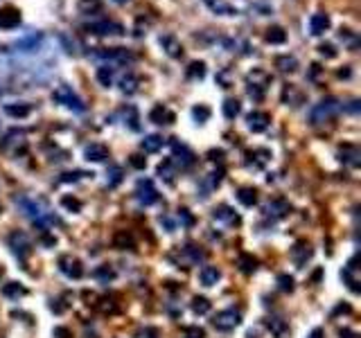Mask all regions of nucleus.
<instances>
[{
	"instance_id": "f257e3e1",
	"label": "nucleus",
	"mask_w": 361,
	"mask_h": 338,
	"mask_svg": "<svg viewBox=\"0 0 361 338\" xmlns=\"http://www.w3.org/2000/svg\"><path fill=\"white\" fill-rule=\"evenodd\" d=\"M336 111H339L336 100H323L321 104H316L312 108V113H309V122H312V124H323V122L332 120V117L336 115Z\"/></svg>"
},
{
	"instance_id": "f03ea898",
	"label": "nucleus",
	"mask_w": 361,
	"mask_h": 338,
	"mask_svg": "<svg viewBox=\"0 0 361 338\" xmlns=\"http://www.w3.org/2000/svg\"><path fill=\"white\" fill-rule=\"evenodd\" d=\"M239 322H242V313L237 309H223L213 318L215 329H219V332H230V329L237 327Z\"/></svg>"
},
{
	"instance_id": "7ed1b4c3",
	"label": "nucleus",
	"mask_w": 361,
	"mask_h": 338,
	"mask_svg": "<svg viewBox=\"0 0 361 338\" xmlns=\"http://www.w3.org/2000/svg\"><path fill=\"white\" fill-rule=\"evenodd\" d=\"M52 100L57 101V104H64V106H68V108H74V111H84V101L74 95L70 86H59V88L52 93Z\"/></svg>"
},
{
	"instance_id": "20e7f679",
	"label": "nucleus",
	"mask_w": 361,
	"mask_h": 338,
	"mask_svg": "<svg viewBox=\"0 0 361 338\" xmlns=\"http://www.w3.org/2000/svg\"><path fill=\"white\" fill-rule=\"evenodd\" d=\"M136 199H138L143 205H154L158 201V190L154 187V180H140L138 187H136Z\"/></svg>"
},
{
	"instance_id": "39448f33",
	"label": "nucleus",
	"mask_w": 361,
	"mask_h": 338,
	"mask_svg": "<svg viewBox=\"0 0 361 338\" xmlns=\"http://www.w3.org/2000/svg\"><path fill=\"white\" fill-rule=\"evenodd\" d=\"M59 269L64 270V275L72 277V280H79L84 277V266L77 257H70V255H64V257L59 259Z\"/></svg>"
},
{
	"instance_id": "423d86ee",
	"label": "nucleus",
	"mask_w": 361,
	"mask_h": 338,
	"mask_svg": "<svg viewBox=\"0 0 361 338\" xmlns=\"http://www.w3.org/2000/svg\"><path fill=\"white\" fill-rule=\"evenodd\" d=\"M343 282L348 286H350V291H355V293H359L361 291V277H359V266H357V257H352L350 262H348V266L343 269Z\"/></svg>"
},
{
	"instance_id": "0eeeda50",
	"label": "nucleus",
	"mask_w": 361,
	"mask_h": 338,
	"mask_svg": "<svg viewBox=\"0 0 361 338\" xmlns=\"http://www.w3.org/2000/svg\"><path fill=\"white\" fill-rule=\"evenodd\" d=\"M21 25V11L14 7H2L0 9V27L2 30H14Z\"/></svg>"
},
{
	"instance_id": "6e6552de",
	"label": "nucleus",
	"mask_w": 361,
	"mask_h": 338,
	"mask_svg": "<svg viewBox=\"0 0 361 338\" xmlns=\"http://www.w3.org/2000/svg\"><path fill=\"white\" fill-rule=\"evenodd\" d=\"M9 246L14 248V253L21 255V257H27L30 250H32V243H30V239H27L23 233H11L9 235Z\"/></svg>"
},
{
	"instance_id": "1a4fd4ad",
	"label": "nucleus",
	"mask_w": 361,
	"mask_h": 338,
	"mask_svg": "<svg viewBox=\"0 0 361 338\" xmlns=\"http://www.w3.org/2000/svg\"><path fill=\"white\" fill-rule=\"evenodd\" d=\"M246 122H249V129H251V131L260 133V131H264V129L269 127L271 117H269V113H264V111H253L249 117H246Z\"/></svg>"
},
{
	"instance_id": "9d476101",
	"label": "nucleus",
	"mask_w": 361,
	"mask_h": 338,
	"mask_svg": "<svg viewBox=\"0 0 361 338\" xmlns=\"http://www.w3.org/2000/svg\"><path fill=\"white\" fill-rule=\"evenodd\" d=\"M327 30H329V16L327 14L319 11V14H314V16L309 18V32H312L314 36H321V34L327 32Z\"/></svg>"
},
{
	"instance_id": "9b49d317",
	"label": "nucleus",
	"mask_w": 361,
	"mask_h": 338,
	"mask_svg": "<svg viewBox=\"0 0 361 338\" xmlns=\"http://www.w3.org/2000/svg\"><path fill=\"white\" fill-rule=\"evenodd\" d=\"M213 217L217 219V221H226L228 226H239V221H242L239 214H235V210L228 205H217L213 212Z\"/></svg>"
},
{
	"instance_id": "f8f14e48",
	"label": "nucleus",
	"mask_w": 361,
	"mask_h": 338,
	"mask_svg": "<svg viewBox=\"0 0 361 338\" xmlns=\"http://www.w3.org/2000/svg\"><path fill=\"white\" fill-rule=\"evenodd\" d=\"M108 158V149L107 144L102 142H93L86 147V160H93V163H104Z\"/></svg>"
},
{
	"instance_id": "ddd939ff",
	"label": "nucleus",
	"mask_w": 361,
	"mask_h": 338,
	"mask_svg": "<svg viewBox=\"0 0 361 338\" xmlns=\"http://www.w3.org/2000/svg\"><path fill=\"white\" fill-rule=\"evenodd\" d=\"M219 280H221V270H219L217 266H203V269L199 270V282H201L203 286H213V284H217Z\"/></svg>"
},
{
	"instance_id": "4468645a",
	"label": "nucleus",
	"mask_w": 361,
	"mask_h": 338,
	"mask_svg": "<svg viewBox=\"0 0 361 338\" xmlns=\"http://www.w3.org/2000/svg\"><path fill=\"white\" fill-rule=\"evenodd\" d=\"M149 120L156 122V124H172L174 122V113L170 111V108H165L163 104L154 106L151 108V113H149Z\"/></svg>"
},
{
	"instance_id": "2eb2a0df",
	"label": "nucleus",
	"mask_w": 361,
	"mask_h": 338,
	"mask_svg": "<svg viewBox=\"0 0 361 338\" xmlns=\"http://www.w3.org/2000/svg\"><path fill=\"white\" fill-rule=\"evenodd\" d=\"M309 257H312V246H309L307 241H298L296 246L291 248V259L296 262L298 266H303Z\"/></svg>"
},
{
	"instance_id": "dca6fc26",
	"label": "nucleus",
	"mask_w": 361,
	"mask_h": 338,
	"mask_svg": "<svg viewBox=\"0 0 361 338\" xmlns=\"http://www.w3.org/2000/svg\"><path fill=\"white\" fill-rule=\"evenodd\" d=\"M113 246L120 250H131V248H136V239H133V235L127 233V230H117V233L113 235Z\"/></svg>"
},
{
	"instance_id": "f3484780",
	"label": "nucleus",
	"mask_w": 361,
	"mask_h": 338,
	"mask_svg": "<svg viewBox=\"0 0 361 338\" xmlns=\"http://www.w3.org/2000/svg\"><path fill=\"white\" fill-rule=\"evenodd\" d=\"M88 30H93L95 34H122V25H120V23H113V21L93 23Z\"/></svg>"
},
{
	"instance_id": "a211bd4d",
	"label": "nucleus",
	"mask_w": 361,
	"mask_h": 338,
	"mask_svg": "<svg viewBox=\"0 0 361 338\" xmlns=\"http://www.w3.org/2000/svg\"><path fill=\"white\" fill-rule=\"evenodd\" d=\"M339 156L343 163L352 165V167H357L359 165V149L355 147V144H343V147L339 149Z\"/></svg>"
},
{
	"instance_id": "6ab92c4d",
	"label": "nucleus",
	"mask_w": 361,
	"mask_h": 338,
	"mask_svg": "<svg viewBox=\"0 0 361 338\" xmlns=\"http://www.w3.org/2000/svg\"><path fill=\"white\" fill-rule=\"evenodd\" d=\"M237 199L242 205L253 207L255 203H257V190H255V187H242V190L237 192Z\"/></svg>"
},
{
	"instance_id": "aec40b11",
	"label": "nucleus",
	"mask_w": 361,
	"mask_h": 338,
	"mask_svg": "<svg viewBox=\"0 0 361 338\" xmlns=\"http://www.w3.org/2000/svg\"><path fill=\"white\" fill-rule=\"evenodd\" d=\"M172 147H174V156H180L179 163L183 165V167H190V165L194 163V153H192L187 147H183V144H179V142H172Z\"/></svg>"
},
{
	"instance_id": "412c9836",
	"label": "nucleus",
	"mask_w": 361,
	"mask_h": 338,
	"mask_svg": "<svg viewBox=\"0 0 361 338\" xmlns=\"http://www.w3.org/2000/svg\"><path fill=\"white\" fill-rule=\"evenodd\" d=\"M266 327L276 334L278 338H285L287 336V332H289V325L282 320V318H269V320H266Z\"/></svg>"
},
{
	"instance_id": "4be33fe9",
	"label": "nucleus",
	"mask_w": 361,
	"mask_h": 338,
	"mask_svg": "<svg viewBox=\"0 0 361 338\" xmlns=\"http://www.w3.org/2000/svg\"><path fill=\"white\" fill-rule=\"evenodd\" d=\"M2 296L5 298H23L27 293V289L23 284H18V282H7V284H2Z\"/></svg>"
},
{
	"instance_id": "5701e85b",
	"label": "nucleus",
	"mask_w": 361,
	"mask_h": 338,
	"mask_svg": "<svg viewBox=\"0 0 361 338\" xmlns=\"http://www.w3.org/2000/svg\"><path fill=\"white\" fill-rule=\"evenodd\" d=\"M5 113L7 115H11V117H27L30 113H32V106L30 104H7L5 106Z\"/></svg>"
},
{
	"instance_id": "b1692460",
	"label": "nucleus",
	"mask_w": 361,
	"mask_h": 338,
	"mask_svg": "<svg viewBox=\"0 0 361 338\" xmlns=\"http://www.w3.org/2000/svg\"><path fill=\"white\" fill-rule=\"evenodd\" d=\"M18 205H21L23 210H25L27 217H32L34 221L41 223V210H38V205H36L34 201H30V199H21V201H18Z\"/></svg>"
},
{
	"instance_id": "393cba45",
	"label": "nucleus",
	"mask_w": 361,
	"mask_h": 338,
	"mask_svg": "<svg viewBox=\"0 0 361 338\" xmlns=\"http://www.w3.org/2000/svg\"><path fill=\"white\" fill-rule=\"evenodd\" d=\"M266 41H269L271 45H280V43L287 41V34H285L282 27H269V30H266Z\"/></svg>"
},
{
	"instance_id": "a878e982",
	"label": "nucleus",
	"mask_w": 361,
	"mask_h": 338,
	"mask_svg": "<svg viewBox=\"0 0 361 338\" xmlns=\"http://www.w3.org/2000/svg\"><path fill=\"white\" fill-rule=\"evenodd\" d=\"M239 269H242V273H253L257 269V259L249 253H242L239 255Z\"/></svg>"
},
{
	"instance_id": "bb28decb",
	"label": "nucleus",
	"mask_w": 361,
	"mask_h": 338,
	"mask_svg": "<svg viewBox=\"0 0 361 338\" xmlns=\"http://www.w3.org/2000/svg\"><path fill=\"white\" fill-rule=\"evenodd\" d=\"M239 111H242V106H239V100H226L223 101V115L228 117V120H235V117L239 115Z\"/></svg>"
},
{
	"instance_id": "cd10ccee",
	"label": "nucleus",
	"mask_w": 361,
	"mask_h": 338,
	"mask_svg": "<svg viewBox=\"0 0 361 338\" xmlns=\"http://www.w3.org/2000/svg\"><path fill=\"white\" fill-rule=\"evenodd\" d=\"M296 66H298V61L293 57H289V54L276 59V68H280L282 72H293V70H296Z\"/></svg>"
},
{
	"instance_id": "c85d7f7f",
	"label": "nucleus",
	"mask_w": 361,
	"mask_h": 338,
	"mask_svg": "<svg viewBox=\"0 0 361 338\" xmlns=\"http://www.w3.org/2000/svg\"><path fill=\"white\" fill-rule=\"evenodd\" d=\"M160 147H163V137H160V135H147L143 140V149L147 153H156Z\"/></svg>"
},
{
	"instance_id": "c756f323",
	"label": "nucleus",
	"mask_w": 361,
	"mask_h": 338,
	"mask_svg": "<svg viewBox=\"0 0 361 338\" xmlns=\"http://www.w3.org/2000/svg\"><path fill=\"white\" fill-rule=\"evenodd\" d=\"M264 212H266V214L273 212V217H285V214L289 212V205L285 201H273V203H269V205L264 207Z\"/></svg>"
},
{
	"instance_id": "7c9ffc66",
	"label": "nucleus",
	"mask_w": 361,
	"mask_h": 338,
	"mask_svg": "<svg viewBox=\"0 0 361 338\" xmlns=\"http://www.w3.org/2000/svg\"><path fill=\"white\" fill-rule=\"evenodd\" d=\"M183 250H185V255H190V262H194V264L201 262V259H206V253H203L199 246H194V243H187Z\"/></svg>"
},
{
	"instance_id": "2f4dec72",
	"label": "nucleus",
	"mask_w": 361,
	"mask_h": 338,
	"mask_svg": "<svg viewBox=\"0 0 361 338\" xmlns=\"http://www.w3.org/2000/svg\"><path fill=\"white\" fill-rule=\"evenodd\" d=\"M192 311L199 313V316H203V313L210 311V302H208V298H194V300H192Z\"/></svg>"
},
{
	"instance_id": "473e14b6",
	"label": "nucleus",
	"mask_w": 361,
	"mask_h": 338,
	"mask_svg": "<svg viewBox=\"0 0 361 338\" xmlns=\"http://www.w3.org/2000/svg\"><path fill=\"white\" fill-rule=\"evenodd\" d=\"M203 74H206V66H203L201 61L190 64V68H187V77H190V79H201Z\"/></svg>"
},
{
	"instance_id": "72a5a7b5",
	"label": "nucleus",
	"mask_w": 361,
	"mask_h": 338,
	"mask_svg": "<svg viewBox=\"0 0 361 338\" xmlns=\"http://www.w3.org/2000/svg\"><path fill=\"white\" fill-rule=\"evenodd\" d=\"M138 84H140V79L136 74H127L122 79V90L124 93H136V90H138Z\"/></svg>"
},
{
	"instance_id": "f704fd0d",
	"label": "nucleus",
	"mask_w": 361,
	"mask_h": 338,
	"mask_svg": "<svg viewBox=\"0 0 361 338\" xmlns=\"http://www.w3.org/2000/svg\"><path fill=\"white\" fill-rule=\"evenodd\" d=\"M97 81H100L102 86H107V88L113 84V72L107 68V66H104V68H97Z\"/></svg>"
},
{
	"instance_id": "c9c22d12",
	"label": "nucleus",
	"mask_w": 361,
	"mask_h": 338,
	"mask_svg": "<svg viewBox=\"0 0 361 338\" xmlns=\"http://www.w3.org/2000/svg\"><path fill=\"white\" fill-rule=\"evenodd\" d=\"M95 306L102 313H115L117 311V304L115 302H111V300H107V298H102L100 302H95Z\"/></svg>"
},
{
	"instance_id": "e433bc0d",
	"label": "nucleus",
	"mask_w": 361,
	"mask_h": 338,
	"mask_svg": "<svg viewBox=\"0 0 361 338\" xmlns=\"http://www.w3.org/2000/svg\"><path fill=\"white\" fill-rule=\"evenodd\" d=\"M61 205L68 207L70 212H79L81 210V201L79 199H74V196H64V199H61Z\"/></svg>"
},
{
	"instance_id": "4c0bfd02",
	"label": "nucleus",
	"mask_w": 361,
	"mask_h": 338,
	"mask_svg": "<svg viewBox=\"0 0 361 338\" xmlns=\"http://www.w3.org/2000/svg\"><path fill=\"white\" fill-rule=\"evenodd\" d=\"M183 338H206V329H201V327H183Z\"/></svg>"
},
{
	"instance_id": "58836bf2",
	"label": "nucleus",
	"mask_w": 361,
	"mask_h": 338,
	"mask_svg": "<svg viewBox=\"0 0 361 338\" xmlns=\"http://www.w3.org/2000/svg\"><path fill=\"white\" fill-rule=\"evenodd\" d=\"M108 176H111V180H108V187H115L117 183L122 180V169H120V167H111Z\"/></svg>"
},
{
	"instance_id": "ea45409f",
	"label": "nucleus",
	"mask_w": 361,
	"mask_h": 338,
	"mask_svg": "<svg viewBox=\"0 0 361 338\" xmlns=\"http://www.w3.org/2000/svg\"><path fill=\"white\" fill-rule=\"evenodd\" d=\"M179 219H180V223H183V226H187V228L194 226V217H192L185 207H180V210H179Z\"/></svg>"
},
{
	"instance_id": "a19ab883",
	"label": "nucleus",
	"mask_w": 361,
	"mask_h": 338,
	"mask_svg": "<svg viewBox=\"0 0 361 338\" xmlns=\"http://www.w3.org/2000/svg\"><path fill=\"white\" fill-rule=\"evenodd\" d=\"M278 284H280L282 291H291L293 289V277H289V275H278Z\"/></svg>"
},
{
	"instance_id": "79ce46f5",
	"label": "nucleus",
	"mask_w": 361,
	"mask_h": 338,
	"mask_svg": "<svg viewBox=\"0 0 361 338\" xmlns=\"http://www.w3.org/2000/svg\"><path fill=\"white\" fill-rule=\"evenodd\" d=\"M158 174L165 176L167 180H172V176H174V171H172V160H165L163 165L158 167Z\"/></svg>"
},
{
	"instance_id": "37998d69",
	"label": "nucleus",
	"mask_w": 361,
	"mask_h": 338,
	"mask_svg": "<svg viewBox=\"0 0 361 338\" xmlns=\"http://www.w3.org/2000/svg\"><path fill=\"white\" fill-rule=\"evenodd\" d=\"M192 113H194V117H197L199 122H206L208 117H210V108H208V106H197Z\"/></svg>"
},
{
	"instance_id": "c03bdc74",
	"label": "nucleus",
	"mask_w": 361,
	"mask_h": 338,
	"mask_svg": "<svg viewBox=\"0 0 361 338\" xmlns=\"http://www.w3.org/2000/svg\"><path fill=\"white\" fill-rule=\"evenodd\" d=\"M113 275H115V273H113L108 266H100V269L95 270V277H100V280H111Z\"/></svg>"
},
{
	"instance_id": "a18cd8bd",
	"label": "nucleus",
	"mask_w": 361,
	"mask_h": 338,
	"mask_svg": "<svg viewBox=\"0 0 361 338\" xmlns=\"http://www.w3.org/2000/svg\"><path fill=\"white\" fill-rule=\"evenodd\" d=\"M54 338H72V332L68 327H54Z\"/></svg>"
},
{
	"instance_id": "49530a36",
	"label": "nucleus",
	"mask_w": 361,
	"mask_h": 338,
	"mask_svg": "<svg viewBox=\"0 0 361 338\" xmlns=\"http://www.w3.org/2000/svg\"><path fill=\"white\" fill-rule=\"evenodd\" d=\"M79 7L81 9H100V2L97 0H81Z\"/></svg>"
},
{
	"instance_id": "de8ad7c7",
	"label": "nucleus",
	"mask_w": 361,
	"mask_h": 338,
	"mask_svg": "<svg viewBox=\"0 0 361 338\" xmlns=\"http://www.w3.org/2000/svg\"><path fill=\"white\" fill-rule=\"evenodd\" d=\"M131 165L136 169H144V165H147V160L143 158V156H131Z\"/></svg>"
},
{
	"instance_id": "09e8293b",
	"label": "nucleus",
	"mask_w": 361,
	"mask_h": 338,
	"mask_svg": "<svg viewBox=\"0 0 361 338\" xmlns=\"http://www.w3.org/2000/svg\"><path fill=\"white\" fill-rule=\"evenodd\" d=\"M143 338H158V329H154V327H147L143 332Z\"/></svg>"
},
{
	"instance_id": "8fccbe9b",
	"label": "nucleus",
	"mask_w": 361,
	"mask_h": 338,
	"mask_svg": "<svg viewBox=\"0 0 361 338\" xmlns=\"http://www.w3.org/2000/svg\"><path fill=\"white\" fill-rule=\"evenodd\" d=\"M321 52L323 54H327V57H334V48H332V45H321Z\"/></svg>"
},
{
	"instance_id": "3c124183",
	"label": "nucleus",
	"mask_w": 361,
	"mask_h": 338,
	"mask_svg": "<svg viewBox=\"0 0 361 338\" xmlns=\"http://www.w3.org/2000/svg\"><path fill=\"white\" fill-rule=\"evenodd\" d=\"M339 336H341V338H357V334H355V332H350V329H341Z\"/></svg>"
},
{
	"instance_id": "603ef678",
	"label": "nucleus",
	"mask_w": 361,
	"mask_h": 338,
	"mask_svg": "<svg viewBox=\"0 0 361 338\" xmlns=\"http://www.w3.org/2000/svg\"><path fill=\"white\" fill-rule=\"evenodd\" d=\"M343 311H345V313H350L352 309H350L348 304H341V306H336V311H334V313H343Z\"/></svg>"
},
{
	"instance_id": "864d4df0",
	"label": "nucleus",
	"mask_w": 361,
	"mask_h": 338,
	"mask_svg": "<svg viewBox=\"0 0 361 338\" xmlns=\"http://www.w3.org/2000/svg\"><path fill=\"white\" fill-rule=\"evenodd\" d=\"M43 243H48V246H54V243H57V239H54V237H43Z\"/></svg>"
},
{
	"instance_id": "5fc2aeb1",
	"label": "nucleus",
	"mask_w": 361,
	"mask_h": 338,
	"mask_svg": "<svg viewBox=\"0 0 361 338\" xmlns=\"http://www.w3.org/2000/svg\"><path fill=\"white\" fill-rule=\"evenodd\" d=\"M323 336V332H321V329H314V334H312V338H321Z\"/></svg>"
},
{
	"instance_id": "6e6d98bb",
	"label": "nucleus",
	"mask_w": 361,
	"mask_h": 338,
	"mask_svg": "<svg viewBox=\"0 0 361 338\" xmlns=\"http://www.w3.org/2000/svg\"><path fill=\"white\" fill-rule=\"evenodd\" d=\"M115 2H127V0H115Z\"/></svg>"
},
{
	"instance_id": "4d7b16f0",
	"label": "nucleus",
	"mask_w": 361,
	"mask_h": 338,
	"mask_svg": "<svg viewBox=\"0 0 361 338\" xmlns=\"http://www.w3.org/2000/svg\"><path fill=\"white\" fill-rule=\"evenodd\" d=\"M206 2H213V0H206Z\"/></svg>"
}]
</instances>
